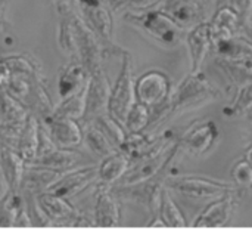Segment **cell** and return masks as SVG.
I'll return each instance as SVG.
<instances>
[{
	"label": "cell",
	"instance_id": "1",
	"mask_svg": "<svg viewBox=\"0 0 252 229\" xmlns=\"http://www.w3.org/2000/svg\"><path fill=\"white\" fill-rule=\"evenodd\" d=\"M59 28L58 43L61 49L81 62L89 74L103 68V58L109 52L99 37L84 22L81 15L69 4H61L58 7Z\"/></svg>",
	"mask_w": 252,
	"mask_h": 229
},
{
	"label": "cell",
	"instance_id": "2",
	"mask_svg": "<svg viewBox=\"0 0 252 229\" xmlns=\"http://www.w3.org/2000/svg\"><path fill=\"white\" fill-rule=\"evenodd\" d=\"M123 19L164 49H176L183 43L185 30L161 7L139 12H124Z\"/></svg>",
	"mask_w": 252,
	"mask_h": 229
},
{
	"label": "cell",
	"instance_id": "3",
	"mask_svg": "<svg viewBox=\"0 0 252 229\" xmlns=\"http://www.w3.org/2000/svg\"><path fill=\"white\" fill-rule=\"evenodd\" d=\"M220 98V90L208 80L204 71L189 73L171 92L170 120L182 114L201 110Z\"/></svg>",
	"mask_w": 252,
	"mask_h": 229
},
{
	"label": "cell",
	"instance_id": "4",
	"mask_svg": "<svg viewBox=\"0 0 252 229\" xmlns=\"http://www.w3.org/2000/svg\"><path fill=\"white\" fill-rule=\"evenodd\" d=\"M165 187L192 200H214L236 191V185L202 175H168Z\"/></svg>",
	"mask_w": 252,
	"mask_h": 229
},
{
	"label": "cell",
	"instance_id": "5",
	"mask_svg": "<svg viewBox=\"0 0 252 229\" xmlns=\"http://www.w3.org/2000/svg\"><path fill=\"white\" fill-rule=\"evenodd\" d=\"M121 56V67L114 86H111L108 114L124 124L126 117L136 102L134 92V77H133V58L126 49L118 50Z\"/></svg>",
	"mask_w": 252,
	"mask_h": 229
},
{
	"label": "cell",
	"instance_id": "6",
	"mask_svg": "<svg viewBox=\"0 0 252 229\" xmlns=\"http://www.w3.org/2000/svg\"><path fill=\"white\" fill-rule=\"evenodd\" d=\"M134 92L137 102L146 105L151 111H155L168 105L173 83L165 71L152 68L134 80Z\"/></svg>",
	"mask_w": 252,
	"mask_h": 229
},
{
	"label": "cell",
	"instance_id": "7",
	"mask_svg": "<svg viewBox=\"0 0 252 229\" xmlns=\"http://www.w3.org/2000/svg\"><path fill=\"white\" fill-rule=\"evenodd\" d=\"M179 145H177V138L174 142L167 145L162 150H158L137 161H133L128 167V170L124 173V176L114 185H131V184H139L143 181H148L162 172H167L179 154Z\"/></svg>",
	"mask_w": 252,
	"mask_h": 229
},
{
	"label": "cell",
	"instance_id": "8",
	"mask_svg": "<svg viewBox=\"0 0 252 229\" xmlns=\"http://www.w3.org/2000/svg\"><path fill=\"white\" fill-rule=\"evenodd\" d=\"M80 15L108 50H118L114 44V18L108 0H78Z\"/></svg>",
	"mask_w": 252,
	"mask_h": 229
},
{
	"label": "cell",
	"instance_id": "9",
	"mask_svg": "<svg viewBox=\"0 0 252 229\" xmlns=\"http://www.w3.org/2000/svg\"><path fill=\"white\" fill-rule=\"evenodd\" d=\"M220 139V129L213 120L193 123L180 138H177L179 151L192 157H202L208 154Z\"/></svg>",
	"mask_w": 252,
	"mask_h": 229
},
{
	"label": "cell",
	"instance_id": "10",
	"mask_svg": "<svg viewBox=\"0 0 252 229\" xmlns=\"http://www.w3.org/2000/svg\"><path fill=\"white\" fill-rule=\"evenodd\" d=\"M38 204L52 224L61 227H94V222L80 213L66 198L50 191L37 194Z\"/></svg>",
	"mask_w": 252,
	"mask_h": 229
},
{
	"label": "cell",
	"instance_id": "11",
	"mask_svg": "<svg viewBox=\"0 0 252 229\" xmlns=\"http://www.w3.org/2000/svg\"><path fill=\"white\" fill-rule=\"evenodd\" d=\"M238 207V197L236 191L227 192L221 197L214 198L202 212L193 219V228H223L226 227Z\"/></svg>",
	"mask_w": 252,
	"mask_h": 229
},
{
	"label": "cell",
	"instance_id": "12",
	"mask_svg": "<svg viewBox=\"0 0 252 229\" xmlns=\"http://www.w3.org/2000/svg\"><path fill=\"white\" fill-rule=\"evenodd\" d=\"M183 43L186 44L188 55H189V64H190V73L202 71V67L213 49V33L208 21H202L188 30L185 33Z\"/></svg>",
	"mask_w": 252,
	"mask_h": 229
},
{
	"label": "cell",
	"instance_id": "13",
	"mask_svg": "<svg viewBox=\"0 0 252 229\" xmlns=\"http://www.w3.org/2000/svg\"><path fill=\"white\" fill-rule=\"evenodd\" d=\"M94 160H96V157H93L92 154H86L75 148L55 147L49 153L37 155L31 163H27V164L41 166V167L59 170V172H68L75 167L93 164Z\"/></svg>",
	"mask_w": 252,
	"mask_h": 229
},
{
	"label": "cell",
	"instance_id": "14",
	"mask_svg": "<svg viewBox=\"0 0 252 229\" xmlns=\"http://www.w3.org/2000/svg\"><path fill=\"white\" fill-rule=\"evenodd\" d=\"M109 95H111V84L105 73V68L90 74L87 83V92H86V113L83 121L106 114Z\"/></svg>",
	"mask_w": 252,
	"mask_h": 229
},
{
	"label": "cell",
	"instance_id": "15",
	"mask_svg": "<svg viewBox=\"0 0 252 229\" xmlns=\"http://www.w3.org/2000/svg\"><path fill=\"white\" fill-rule=\"evenodd\" d=\"M97 179H99L97 166L87 164V166H81V167H75L68 172H63V175L56 181V184L49 191L59 197L69 198L87 190Z\"/></svg>",
	"mask_w": 252,
	"mask_h": 229
},
{
	"label": "cell",
	"instance_id": "16",
	"mask_svg": "<svg viewBox=\"0 0 252 229\" xmlns=\"http://www.w3.org/2000/svg\"><path fill=\"white\" fill-rule=\"evenodd\" d=\"M94 206H93V222L99 228L117 227L121 221V210L118 198L111 192V185L100 182L94 191Z\"/></svg>",
	"mask_w": 252,
	"mask_h": 229
},
{
	"label": "cell",
	"instance_id": "17",
	"mask_svg": "<svg viewBox=\"0 0 252 229\" xmlns=\"http://www.w3.org/2000/svg\"><path fill=\"white\" fill-rule=\"evenodd\" d=\"M161 9L167 12L173 21L185 31L190 30L196 24L207 21V4L199 0H162Z\"/></svg>",
	"mask_w": 252,
	"mask_h": 229
},
{
	"label": "cell",
	"instance_id": "18",
	"mask_svg": "<svg viewBox=\"0 0 252 229\" xmlns=\"http://www.w3.org/2000/svg\"><path fill=\"white\" fill-rule=\"evenodd\" d=\"M43 121L47 124V133L50 135L52 141L58 147L63 148H77L83 142V127L78 123V120L66 118V117H58V115H49L43 118Z\"/></svg>",
	"mask_w": 252,
	"mask_h": 229
},
{
	"label": "cell",
	"instance_id": "19",
	"mask_svg": "<svg viewBox=\"0 0 252 229\" xmlns=\"http://www.w3.org/2000/svg\"><path fill=\"white\" fill-rule=\"evenodd\" d=\"M210 27H211L213 38L241 36V34H247L248 31L241 16L229 4H223L216 10V13L210 21Z\"/></svg>",
	"mask_w": 252,
	"mask_h": 229
},
{
	"label": "cell",
	"instance_id": "20",
	"mask_svg": "<svg viewBox=\"0 0 252 229\" xmlns=\"http://www.w3.org/2000/svg\"><path fill=\"white\" fill-rule=\"evenodd\" d=\"M0 163H1L4 178L7 181V185H9V190L12 192H21L27 161L15 148L0 145Z\"/></svg>",
	"mask_w": 252,
	"mask_h": 229
},
{
	"label": "cell",
	"instance_id": "21",
	"mask_svg": "<svg viewBox=\"0 0 252 229\" xmlns=\"http://www.w3.org/2000/svg\"><path fill=\"white\" fill-rule=\"evenodd\" d=\"M40 129H41V120L37 115L30 113L27 120L22 124L18 144H16V151L22 155V158L27 163H31L38 154Z\"/></svg>",
	"mask_w": 252,
	"mask_h": 229
},
{
	"label": "cell",
	"instance_id": "22",
	"mask_svg": "<svg viewBox=\"0 0 252 229\" xmlns=\"http://www.w3.org/2000/svg\"><path fill=\"white\" fill-rule=\"evenodd\" d=\"M89 78H90V74L81 62H78V61L69 62L68 65H65L62 68L59 78H58L59 96L66 98L69 95L77 93L78 90H81L87 86Z\"/></svg>",
	"mask_w": 252,
	"mask_h": 229
},
{
	"label": "cell",
	"instance_id": "23",
	"mask_svg": "<svg viewBox=\"0 0 252 229\" xmlns=\"http://www.w3.org/2000/svg\"><path fill=\"white\" fill-rule=\"evenodd\" d=\"M62 175H63V172H59V170L34 166V164H27L21 190H30V191H34L35 194L46 192L56 184V181Z\"/></svg>",
	"mask_w": 252,
	"mask_h": 229
},
{
	"label": "cell",
	"instance_id": "24",
	"mask_svg": "<svg viewBox=\"0 0 252 229\" xmlns=\"http://www.w3.org/2000/svg\"><path fill=\"white\" fill-rule=\"evenodd\" d=\"M213 49L220 58L252 61V40L247 37V34L214 38Z\"/></svg>",
	"mask_w": 252,
	"mask_h": 229
},
{
	"label": "cell",
	"instance_id": "25",
	"mask_svg": "<svg viewBox=\"0 0 252 229\" xmlns=\"http://www.w3.org/2000/svg\"><path fill=\"white\" fill-rule=\"evenodd\" d=\"M130 164H131V161H130L128 155L126 153H123L121 150H115L114 153L100 158V163L97 166L99 181L106 185L117 184L124 176V173L128 170Z\"/></svg>",
	"mask_w": 252,
	"mask_h": 229
},
{
	"label": "cell",
	"instance_id": "26",
	"mask_svg": "<svg viewBox=\"0 0 252 229\" xmlns=\"http://www.w3.org/2000/svg\"><path fill=\"white\" fill-rule=\"evenodd\" d=\"M22 104L27 107V110L31 114L37 115L40 120L49 117L53 113L55 105H53L52 98L44 84V78H35L32 81L30 93L27 95V98L24 99Z\"/></svg>",
	"mask_w": 252,
	"mask_h": 229
},
{
	"label": "cell",
	"instance_id": "27",
	"mask_svg": "<svg viewBox=\"0 0 252 229\" xmlns=\"http://www.w3.org/2000/svg\"><path fill=\"white\" fill-rule=\"evenodd\" d=\"M157 213L159 219L164 222L165 228H186L188 227V221L183 212L180 210V207L177 206V203L174 201L171 195V191L165 185L159 195Z\"/></svg>",
	"mask_w": 252,
	"mask_h": 229
},
{
	"label": "cell",
	"instance_id": "28",
	"mask_svg": "<svg viewBox=\"0 0 252 229\" xmlns=\"http://www.w3.org/2000/svg\"><path fill=\"white\" fill-rule=\"evenodd\" d=\"M30 111L27 107L13 96L7 89H0V121L15 126H22Z\"/></svg>",
	"mask_w": 252,
	"mask_h": 229
},
{
	"label": "cell",
	"instance_id": "29",
	"mask_svg": "<svg viewBox=\"0 0 252 229\" xmlns=\"http://www.w3.org/2000/svg\"><path fill=\"white\" fill-rule=\"evenodd\" d=\"M83 142L86 144L90 154L96 158H103L105 155L118 150L99 129H96L89 123H84L83 127Z\"/></svg>",
	"mask_w": 252,
	"mask_h": 229
},
{
	"label": "cell",
	"instance_id": "30",
	"mask_svg": "<svg viewBox=\"0 0 252 229\" xmlns=\"http://www.w3.org/2000/svg\"><path fill=\"white\" fill-rule=\"evenodd\" d=\"M84 123H89L92 126H94L96 129H99L111 142L115 148L120 150V147L123 145L126 136H127V130L124 127L123 123H120L118 120H115L114 117H111L108 113L106 114H102V115H97L92 120H87Z\"/></svg>",
	"mask_w": 252,
	"mask_h": 229
},
{
	"label": "cell",
	"instance_id": "31",
	"mask_svg": "<svg viewBox=\"0 0 252 229\" xmlns=\"http://www.w3.org/2000/svg\"><path fill=\"white\" fill-rule=\"evenodd\" d=\"M86 92H87V86L74 95L62 98V101L53 108L52 115L74 118L78 121L83 120L84 113H86Z\"/></svg>",
	"mask_w": 252,
	"mask_h": 229
},
{
	"label": "cell",
	"instance_id": "32",
	"mask_svg": "<svg viewBox=\"0 0 252 229\" xmlns=\"http://www.w3.org/2000/svg\"><path fill=\"white\" fill-rule=\"evenodd\" d=\"M250 111H252V81L236 87V93L230 104L223 108V114L229 118H235L239 115H245Z\"/></svg>",
	"mask_w": 252,
	"mask_h": 229
},
{
	"label": "cell",
	"instance_id": "33",
	"mask_svg": "<svg viewBox=\"0 0 252 229\" xmlns=\"http://www.w3.org/2000/svg\"><path fill=\"white\" fill-rule=\"evenodd\" d=\"M149 123H151V110L146 105L136 101L130 108L124 121V127L127 133L145 132L149 127Z\"/></svg>",
	"mask_w": 252,
	"mask_h": 229
},
{
	"label": "cell",
	"instance_id": "34",
	"mask_svg": "<svg viewBox=\"0 0 252 229\" xmlns=\"http://www.w3.org/2000/svg\"><path fill=\"white\" fill-rule=\"evenodd\" d=\"M21 207H22V197L19 195V192L9 191L0 200V228L13 227Z\"/></svg>",
	"mask_w": 252,
	"mask_h": 229
},
{
	"label": "cell",
	"instance_id": "35",
	"mask_svg": "<svg viewBox=\"0 0 252 229\" xmlns=\"http://www.w3.org/2000/svg\"><path fill=\"white\" fill-rule=\"evenodd\" d=\"M12 74H22L34 78H43L41 68L37 61L28 55H9L4 56Z\"/></svg>",
	"mask_w": 252,
	"mask_h": 229
},
{
	"label": "cell",
	"instance_id": "36",
	"mask_svg": "<svg viewBox=\"0 0 252 229\" xmlns=\"http://www.w3.org/2000/svg\"><path fill=\"white\" fill-rule=\"evenodd\" d=\"M24 191V197H22V203H24V209L31 221L32 227H50L52 222L49 221V218L44 215V212L41 210L40 204H38V198L37 194L34 191L30 190H21Z\"/></svg>",
	"mask_w": 252,
	"mask_h": 229
},
{
	"label": "cell",
	"instance_id": "37",
	"mask_svg": "<svg viewBox=\"0 0 252 229\" xmlns=\"http://www.w3.org/2000/svg\"><path fill=\"white\" fill-rule=\"evenodd\" d=\"M230 175H232L233 184L238 188H242V190L252 188V166L245 158L238 160L232 166Z\"/></svg>",
	"mask_w": 252,
	"mask_h": 229
},
{
	"label": "cell",
	"instance_id": "38",
	"mask_svg": "<svg viewBox=\"0 0 252 229\" xmlns=\"http://www.w3.org/2000/svg\"><path fill=\"white\" fill-rule=\"evenodd\" d=\"M162 0H118L115 3H111V9L115 12H139L152 9L157 4H159Z\"/></svg>",
	"mask_w": 252,
	"mask_h": 229
},
{
	"label": "cell",
	"instance_id": "39",
	"mask_svg": "<svg viewBox=\"0 0 252 229\" xmlns=\"http://www.w3.org/2000/svg\"><path fill=\"white\" fill-rule=\"evenodd\" d=\"M227 4L232 6L236 13L241 16L245 27L250 30V21L252 15V0H227Z\"/></svg>",
	"mask_w": 252,
	"mask_h": 229
},
{
	"label": "cell",
	"instance_id": "40",
	"mask_svg": "<svg viewBox=\"0 0 252 229\" xmlns=\"http://www.w3.org/2000/svg\"><path fill=\"white\" fill-rule=\"evenodd\" d=\"M12 77V71L4 59V56H0V89H4Z\"/></svg>",
	"mask_w": 252,
	"mask_h": 229
},
{
	"label": "cell",
	"instance_id": "41",
	"mask_svg": "<svg viewBox=\"0 0 252 229\" xmlns=\"http://www.w3.org/2000/svg\"><path fill=\"white\" fill-rule=\"evenodd\" d=\"M9 185H7V181L4 178V173H3V169H1V163H0V200L9 192Z\"/></svg>",
	"mask_w": 252,
	"mask_h": 229
},
{
	"label": "cell",
	"instance_id": "42",
	"mask_svg": "<svg viewBox=\"0 0 252 229\" xmlns=\"http://www.w3.org/2000/svg\"><path fill=\"white\" fill-rule=\"evenodd\" d=\"M6 6H7V0H0V28L7 27V19H6Z\"/></svg>",
	"mask_w": 252,
	"mask_h": 229
},
{
	"label": "cell",
	"instance_id": "43",
	"mask_svg": "<svg viewBox=\"0 0 252 229\" xmlns=\"http://www.w3.org/2000/svg\"><path fill=\"white\" fill-rule=\"evenodd\" d=\"M244 158H245V160H247V161H248V163L252 166V145L245 150V155H244Z\"/></svg>",
	"mask_w": 252,
	"mask_h": 229
},
{
	"label": "cell",
	"instance_id": "44",
	"mask_svg": "<svg viewBox=\"0 0 252 229\" xmlns=\"http://www.w3.org/2000/svg\"><path fill=\"white\" fill-rule=\"evenodd\" d=\"M199 1H201V3H204V4H207V3H208L210 0H199Z\"/></svg>",
	"mask_w": 252,
	"mask_h": 229
},
{
	"label": "cell",
	"instance_id": "45",
	"mask_svg": "<svg viewBox=\"0 0 252 229\" xmlns=\"http://www.w3.org/2000/svg\"><path fill=\"white\" fill-rule=\"evenodd\" d=\"M115 1H118V0H108V3L111 4V3H115Z\"/></svg>",
	"mask_w": 252,
	"mask_h": 229
},
{
	"label": "cell",
	"instance_id": "46",
	"mask_svg": "<svg viewBox=\"0 0 252 229\" xmlns=\"http://www.w3.org/2000/svg\"><path fill=\"white\" fill-rule=\"evenodd\" d=\"M221 1H227V0H221Z\"/></svg>",
	"mask_w": 252,
	"mask_h": 229
}]
</instances>
